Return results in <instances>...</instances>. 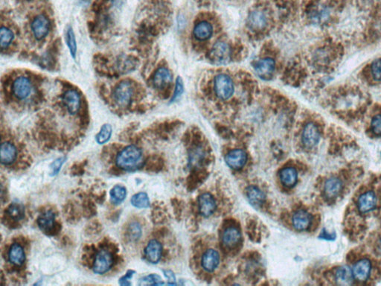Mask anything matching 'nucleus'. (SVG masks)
Returning a JSON list of instances; mask_svg holds the SVG:
<instances>
[{
	"label": "nucleus",
	"mask_w": 381,
	"mask_h": 286,
	"mask_svg": "<svg viewBox=\"0 0 381 286\" xmlns=\"http://www.w3.org/2000/svg\"><path fill=\"white\" fill-rule=\"evenodd\" d=\"M335 281L340 285H352L353 278L352 271L349 267L342 266L337 268L335 274Z\"/></svg>",
	"instance_id": "nucleus-24"
},
{
	"label": "nucleus",
	"mask_w": 381,
	"mask_h": 286,
	"mask_svg": "<svg viewBox=\"0 0 381 286\" xmlns=\"http://www.w3.org/2000/svg\"><path fill=\"white\" fill-rule=\"evenodd\" d=\"M225 161L231 169L238 170L244 167L247 163V153L241 149H235L226 155Z\"/></svg>",
	"instance_id": "nucleus-11"
},
{
	"label": "nucleus",
	"mask_w": 381,
	"mask_h": 286,
	"mask_svg": "<svg viewBox=\"0 0 381 286\" xmlns=\"http://www.w3.org/2000/svg\"><path fill=\"white\" fill-rule=\"evenodd\" d=\"M212 26L205 21L200 22L194 29V37L199 40H208L212 35Z\"/></svg>",
	"instance_id": "nucleus-25"
},
{
	"label": "nucleus",
	"mask_w": 381,
	"mask_h": 286,
	"mask_svg": "<svg viewBox=\"0 0 381 286\" xmlns=\"http://www.w3.org/2000/svg\"><path fill=\"white\" fill-rule=\"evenodd\" d=\"M133 97V84L130 81H122L116 86L114 89V100L119 106H128L132 101Z\"/></svg>",
	"instance_id": "nucleus-4"
},
{
	"label": "nucleus",
	"mask_w": 381,
	"mask_h": 286,
	"mask_svg": "<svg viewBox=\"0 0 381 286\" xmlns=\"http://www.w3.org/2000/svg\"><path fill=\"white\" fill-rule=\"evenodd\" d=\"M377 195L372 190H366L357 198V210L362 214H366L375 210L378 204Z\"/></svg>",
	"instance_id": "nucleus-5"
},
{
	"label": "nucleus",
	"mask_w": 381,
	"mask_h": 286,
	"mask_svg": "<svg viewBox=\"0 0 381 286\" xmlns=\"http://www.w3.org/2000/svg\"><path fill=\"white\" fill-rule=\"evenodd\" d=\"M131 204L136 208H147L150 206L148 196L145 193H139L131 198Z\"/></svg>",
	"instance_id": "nucleus-32"
},
{
	"label": "nucleus",
	"mask_w": 381,
	"mask_h": 286,
	"mask_svg": "<svg viewBox=\"0 0 381 286\" xmlns=\"http://www.w3.org/2000/svg\"><path fill=\"white\" fill-rule=\"evenodd\" d=\"M15 38V34L12 30L8 28L3 27L0 30V43H1L2 50H6L12 44Z\"/></svg>",
	"instance_id": "nucleus-33"
},
{
	"label": "nucleus",
	"mask_w": 381,
	"mask_h": 286,
	"mask_svg": "<svg viewBox=\"0 0 381 286\" xmlns=\"http://www.w3.org/2000/svg\"><path fill=\"white\" fill-rule=\"evenodd\" d=\"M66 160H67V158L65 157H62V158H59L55 160L50 166V175L52 176V177L57 175Z\"/></svg>",
	"instance_id": "nucleus-37"
},
{
	"label": "nucleus",
	"mask_w": 381,
	"mask_h": 286,
	"mask_svg": "<svg viewBox=\"0 0 381 286\" xmlns=\"http://www.w3.org/2000/svg\"><path fill=\"white\" fill-rule=\"evenodd\" d=\"M116 163L119 169L126 172L138 170L144 164L142 149L133 145L127 146L118 154Z\"/></svg>",
	"instance_id": "nucleus-1"
},
{
	"label": "nucleus",
	"mask_w": 381,
	"mask_h": 286,
	"mask_svg": "<svg viewBox=\"0 0 381 286\" xmlns=\"http://www.w3.org/2000/svg\"><path fill=\"white\" fill-rule=\"evenodd\" d=\"M247 199L252 205L255 207H259L264 204L265 194L257 186H251L247 189Z\"/></svg>",
	"instance_id": "nucleus-23"
},
{
	"label": "nucleus",
	"mask_w": 381,
	"mask_h": 286,
	"mask_svg": "<svg viewBox=\"0 0 381 286\" xmlns=\"http://www.w3.org/2000/svg\"><path fill=\"white\" fill-rule=\"evenodd\" d=\"M343 183L338 177H331L324 185V194L329 199H336L343 191Z\"/></svg>",
	"instance_id": "nucleus-15"
},
{
	"label": "nucleus",
	"mask_w": 381,
	"mask_h": 286,
	"mask_svg": "<svg viewBox=\"0 0 381 286\" xmlns=\"http://www.w3.org/2000/svg\"><path fill=\"white\" fill-rule=\"evenodd\" d=\"M371 131L376 136H381V114L376 115L371 122Z\"/></svg>",
	"instance_id": "nucleus-40"
},
{
	"label": "nucleus",
	"mask_w": 381,
	"mask_h": 286,
	"mask_svg": "<svg viewBox=\"0 0 381 286\" xmlns=\"http://www.w3.org/2000/svg\"><path fill=\"white\" fill-rule=\"evenodd\" d=\"M214 91L221 100H228L234 93V84L228 75L220 74L214 78Z\"/></svg>",
	"instance_id": "nucleus-3"
},
{
	"label": "nucleus",
	"mask_w": 381,
	"mask_h": 286,
	"mask_svg": "<svg viewBox=\"0 0 381 286\" xmlns=\"http://www.w3.org/2000/svg\"><path fill=\"white\" fill-rule=\"evenodd\" d=\"M216 209V202L209 193H204L199 198V210L205 217L212 215Z\"/></svg>",
	"instance_id": "nucleus-17"
},
{
	"label": "nucleus",
	"mask_w": 381,
	"mask_h": 286,
	"mask_svg": "<svg viewBox=\"0 0 381 286\" xmlns=\"http://www.w3.org/2000/svg\"><path fill=\"white\" fill-rule=\"evenodd\" d=\"M172 81V75L168 69L161 67L155 72L153 77V84L157 89L166 87Z\"/></svg>",
	"instance_id": "nucleus-20"
},
{
	"label": "nucleus",
	"mask_w": 381,
	"mask_h": 286,
	"mask_svg": "<svg viewBox=\"0 0 381 286\" xmlns=\"http://www.w3.org/2000/svg\"><path fill=\"white\" fill-rule=\"evenodd\" d=\"M266 24V17L264 12L260 11L252 12L248 17L249 27L253 29H263Z\"/></svg>",
	"instance_id": "nucleus-28"
},
{
	"label": "nucleus",
	"mask_w": 381,
	"mask_h": 286,
	"mask_svg": "<svg viewBox=\"0 0 381 286\" xmlns=\"http://www.w3.org/2000/svg\"><path fill=\"white\" fill-rule=\"evenodd\" d=\"M281 181L287 187H293L296 185L298 180L297 171L292 167L282 169L279 174Z\"/></svg>",
	"instance_id": "nucleus-26"
},
{
	"label": "nucleus",
	"mask_w": 381,
	"mask_h": 286,
	"mask_svg": "<svg viewBox=\"0 0 381 286\" xmlns=\"http://www.w3.org/2000/svg\"><path fill=\"white\" fill-rule=\"evenodd\" d=\"M220 262L219 254L214 249H209L205 252L202 257V266L205 271L211 272L219 266Z\"/></svg>",
	"instance_id": "nucleus-19"
},
{
	"label": "nucleus",
	"mask_w": 381,
	"mask_h": 286,
	"mask_svg": "<svg viewBox=\"0 0 381 286\" xmlns=\"http://www.w3.org/2000/svg\"><path fill=\"white\" fill-rule=\"evenodd\" d=\"M371 71L373 78L376 81H381V59L373 61L371 66Z\"/></svg>",
	"instance_id": "nucleus-39"
},
{
	"label": "nucleus",
	"mask_w": 381,
	"mask_h": 286,
	"mask_svg": "<svg viewBox=\"0 0 381 286\" xmlns=\"http://www.w3.org/2000/svg\"><path fill=\"white\" fill-rule=\"evenodd\" d=\"M113 128L110 124H104L95 136V140L99 145L106 144L111 139Z\"/></svg>",
	"instance_id": "nucleus-31"
},
{
	"label": "nucleus",
	"mask_w": 381,
	"mask_h": 286,
	"mask_svg": "<svg viewBox=\"0 0 381 286\" xmlns=\"http://www.w3.org/2000/svg\"><path fill=\"white\" fill-rule=\"evenodd\" d=\"M32 90L33 84L28 77H18L12 84V92L15 98L19 100H25L29 98Z\"/></svg>",
	"instance_id": "nucleus-6"
},
{
	"label": "nucleus",
	"mask_w": 381,
	"mask_h": 286,
	"mask_svg": "<svg viewBox=\"0 0 381 286\" xmlns=\"http://www.w3.org/2000/svg\"><path fill=\"white\" fill-rule=\"evenodd\" d=\"M114 263V256L111 251L101 249L97 252L92 270L97 274H103L112 268Z\"/></svg>",
	"instance_id": "nucleus-2"
},
{
	"label": "nucleus",
	"mask_w": 381,
	"mask_h": 286,
	"mask_svg": "<svg viewBox=\"0 0 381 286\" xmlns=\"http://www.w3.org/2000/svg\"><path fill=\"white\" fill-rule=\"evenodd\" d=\"M162 254V247L161 243L156 240L149 242L145 249V257L147 261L152 264L159 262Z\"/></svg>",
	"instance_id": "nucleus-14"
},
{
	"label": "nucleus",
	"mask_w": 381,
	"mask_h": 286,
	"mask_svg": "<svg viewBox=\"0 0 381 286\" xmlns=\"http://www.w3.org/2000/svg\"><path fill=\"white\" fill-rule=\"evenodd\" d=\"M135 273H136V272L133 271V270H129V271H128L126 274H125V276H122V277H121L120 279H119V285L122 286L131 285V282H130V280L132 279Z\"/></svg>",
	"instance_id": "nucleus-41"
},
{
	"label": "nucleus",
	"mask_w": 381,
	"mask_h": 286,
	"mask_svg": "<svg viewBox=\"0 0 381 286\" xmlns=\"http://www.w3.org/2000/svg\"><path fill=\"white\" fill-rule=\"evenodd\" d=\"M63 102L70 114H78L81 106V96L75 89H69L63 96Z\"/></svg>",
	"instance_id": "nucleus-10"
},
{
	"label": "nucleus",
	"mask_w": 381,
	"mask_h": 286,
	"mask_svg": "<svg viewBox=\"0 0 381 286\" xmlns=\"http://www.w3.org/2000/svg\"><path fill=\"white\" fill-rule=\"evenodd\" d=\"M372 270L371 261L367 258L360 259L353 265V278L357 282H363L368 280Z\"/></svg>",
	"instance_id": "nucleus-8"
},
{
	"label": "nucleus",
	"mask_w": 381,
	"mask_h": 286,
	"mask_svg": "<svg viewBox=\"0 0 381 286\" xmlns=\"http://www.w3.org/2000/svg\"><path fill=\"white\" fill-rule=\"evenodd\" d=\"M165 276H166V277L168 278V279H169V282H170V283L169 284H175V279H176V278H175V274H174L173 272L171 271H164Z\"/></svg>",
	"instance_id": "nucleus-43"
},
{
	"label": "nucleus",
	"mask_w": 381,
	"mask_h": 286,
	"mask_svg": "<svg viewBox=\"0 0 381 286\" xmlns=\"http://www.w3.org/2000/svg\"><path fill=\"white\" fill-rule=\"evenodd\" d=\"M183 91H184V86H183V80L180 77H178L176 81L175 92H174L173 97L171 100V103L177 102L183 95Z\"/></svg>",
	"instance_id": "nucleus-38"
},
{
	"label": "nucleus",
	"mask_w": 381,
	"mask_h": 286,
	"mask_svg": "<svg viewBox=\"0 0 381 286\" xmlns=\"http://www.w3.org/2000/svg\"><path fill=\"white\" fill-rule=\"evenodd\" d=\"M31 29L33 35L37 40H43L49 32V20L45 16H37L31 23Z\"/></svg>",
	"instance_id": "nucleus-9"
},
{
	"label": "nucleus",
	"mask_w": 381,
	"mask_h": 286,
	"mask_svg": "<svg viewBox=\"0 0 381 286\" xmlns=\"http://www.w3.org/2000/svg\"><path fill=\"white\" fill-rule=\"evenodd\" d=\"M335 237H336V235H335V234H330L329 232H328L327 231L325 230V229H323L322 233L320 234V235H319V238L322 239V240H334L335 239Z\"/></svg>",
	"instance_id": "nucleus-42"
},
{
	"label": "nucleus",
	"mask_w": 381,
	"mask_h": 286,
	"mask_svg": "<svg viewBox=\"0 0 381 286\" xmlns=\"http://www.w3.org/2000/svg\"><path fill=\"white\" fill-rule=\"evenodd\" d=\"M210 58L214 64L217 65L227 64L231 59L230 45L225 42H217L212 47Z\"/></svg>",
	"instance_id": "nucleus-7"
},
{
	"label": "nucleus",
	"mask_w": 381,
	"mask_h": 286,
	"mask_svg": "<svg viewBox=\"0 0 381 286\" xmlns=\"http://www.w3.org/2000/svg\"><path fill=\"white\" fill-rule=\"evenodd\" d=\"M56 215L51 210L45 211L37 218V224L42 231L49 232L54 228Z\"/></svg>",
	"instance_id": "nucleus-22"
},
{
	"label": "nucleus",
	"mask_w": 381,
	"mask_h": 286,
	"mask_svg": "<svg viewBox=\"0 0 381 286\" xmlns=\"http://www.w3.org/2000/svg\"><path fill=\"white\" fill-rule=\"evenodd\" d=\"M312 222V216L308 212L300 210L293 215L292 223L293 227L299 231H304L310 227Z\"/></svg>",
	"instance_id": "nucleus-16"
},
{
	"label": "nucleus",
	"mask_w": 381,
	"mask_h": 286,
	"mask_svg": "<svg viewBox=\"0 0 381 286\" xmlns=\"http://www.w3.org/2000/svg\"><path fill=\"white\" fill-rule=\"evenodd\" d=\"M275 70V61L271 58L260 60L255 65V71L258 76L262 79L267 80L272 77Z\"/></svg>",
	"instance_id": "nucleus-13"
},
{
	"label": "nucleus",
	"mask_w": 381,
	"mask_h": 286,
	"mask_svg": "<svg viewBox=\"0 0 381 286\" xmlns=\"http://www.w3.org/2000/svg\"><path fill=\"white\" fill-rule=\"evenodd\" d=\"M302 142L307 148L316 146L320 140V132L315 124L308 123L302 132Z\"/></svg>",
	"instance_id": "nucleus-12"
},
{
	"label": "nucleus",
	"mask_w": 381,
	"mask_h": 286,
	"mask_svg": "<svg viewBox=\"0 0 381 286\" xmlns=\"http://www.w3.org/2000/svg\"><path fill=\"white\" fill-rule=\"evenodd\" d=\"M6 213L12 219L20 221L24 218L25 208L20 203L14 202L8 207Z\"/></svg>",
	"instance_id": "nucleus-29"
},
{
	"label": "nucleus",
	"mask_w": 381,
	"mask_h": 286,
	"mask_svg": "<svg viewBox=\"0 0 381 286\" xmlns=\"http://www.w3.org/2000/svg\"><path fill=\"white\" fill-rule=\"evenodd\" d=\"M241 234L235 227H229L224 231L223 235V243L227 247H234L240 243Z\"/></svg>",
	"instance_id": "nucleus-27"
},
{
	"label": "nucleus",
	"mask_w": 381,
	"mask_h": 286,
	"mask_svg": "<svg viewBox=\"0 0 381 286\" xmlns=\"http://www.w3.org/2000/svg\"><path fill=\"white\" fill-rule=\"evenodd\" d=\"M111 202L114 204H120L125 200L127 196V188L122 185H117L111 189Z\"/></svg>",
	"instance_id": "nucleus-30"
},
{
	"label": "nucleus",
	"mask_w": 381,
	"mask_h": 286,
	"mask_svg": "<svg viewBox=\"0 0 381 286\" xmlns=\"http://www.w3.org/2000/svg\"><path fill=\"white\" fill-rule=\"evenodd\" d=\"M130 239L133 241H137L142 235V227L137 222L131 223L128 229Z\"/></svg>",
	"instance_id": "nucleus-36"
},
{
	"label": "nucleus",
	"mask_w": 381,
	"mask_h": 286,
	"mask_svg": "<svg viewBox=\"0 0 381 286\" xmlns=\"http://www.w3.org/2000/svg\"><path fill=\"white\" fill-rule=\"evenodd\" d=\"M17 157V148L10 142H4L1 145V163L9 166L15 163Z\"/></svg>",
	"instance_id": "nucleus-18"
},
{
	"label": "nucleus",
	"mask_w": 381,
	"mask_h": 286,
	"mask_svg": "<svg viewBox=\"0 0 381 286\" xmlns=\"http://www.w3.org/2000/svg\"><path fill=\"white\" fill-rule=\"evenodd\" d=\"M162 281L160 276L156 274H150L144 276L139 280V285H162Z\"/></svg>",
	"instance_id": "nucleus-35"
},
{
	"label": "nucleus",
	"mask_w": 381,
	"mask_h": 286,
	"mask_svg": "<svg viewBox=\"0 0 381 286\" xmlns=\"http://www.w3.org/2000/svg\"><path fill=\"white\" fill-rule=\"evenodd\" d=\"M9 260L11 263L21 266L26 261V254L23 247L18 243H15L11 246L9 251Z\"/></svg>",
	"instance_id": "nucleus-21"
},
{
	"label": "nucleus",
	"mask_w": 381,
	"mask_h": 286,
	"mask_svg": "<svg viewBox=\"0 0 381 286\" xmlns=\"http://www.w3.org/2000/svg\"><path fill=\"white\" fill-rule=\"evenodd\" d=\"M66 41L72 57L75 59L77 56V42L73 28L69 27L66 33Z\"/></svg>",
	"instance_id": "nucleus-34"
}]
</instances>
